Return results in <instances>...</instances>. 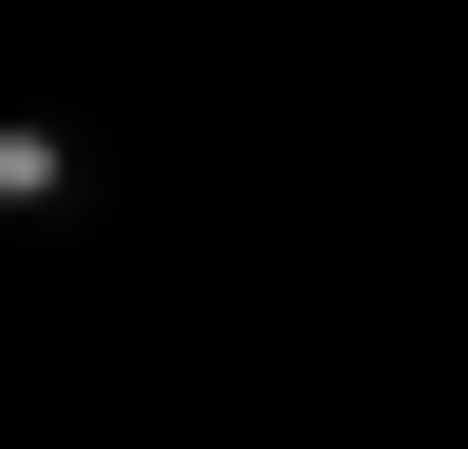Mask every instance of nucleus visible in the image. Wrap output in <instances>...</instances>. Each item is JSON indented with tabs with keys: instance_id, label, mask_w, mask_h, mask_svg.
<instances>
[{
	"instance_id": "nucleus-1",
	"label": "nucleus",
	"mask_w": 468,
	"mask_h": 449,
	"mask_svg": "<svg viewBox=\"0 0 468 449\" xmlns=\"http://www.w3.org/2000/svg\"><path fill=\"white\" fill-rule=\"evenodd\" d=\"M37 224H94V150H75V112H0V244H37Z\"/></svg>"
}]
</instances>
